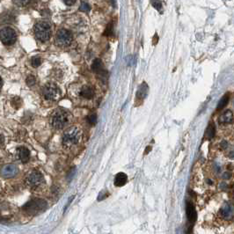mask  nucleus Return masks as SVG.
<instances>
[{
	"label": "nucleus",
	"instance_id": "9",
	"mask_svg": "<svg viewBox=\"0 0 234 234\" xmlns=\"http://www.w3.org/2000/svg\"><path fill=\"white\" fill-rule=\"evenodd\" d=\"M218 215L222 219L226 220V221L232 220V218H233V206H232V204L230 203V202H225L222 205L221 209H219Z\"/></svg>",
	"mask_w": 234,
	"mask_h": 234
},
{
	"label": "nucleus",
	"instance_id": "21",
	"mask_svg": "<svg viewBox=\"0 0 234 234\" xmlns=\"http://www.w3.org/2000/svg\"><path fill=\"white\" fill-rule=\"evenodd\" d=\"M150 3L152 5V6L156 10H158L159 12H161L163 9V5H162V2L160 0H150Z\"/></svg>",
	"mask_w": 234,
	"mask_h": 234
},
{
	"label": "nucleus",
	"instance_id": "3",
	"mask_svg": "<svg viewBox=\"0 0 234 234\" xmlns=\"http://www.w3.org/2000/svg\"><path fill=\"white\" fill-rule=\"evenodd\" d=\"M69 121V115L64 109L58 108L55 110L50 117V123L57 129H64Z\"/></svg>",
	"mask_w": 234,
	"mask_h": 234
},
{
	"label": "nucleus",
	"instance_id": "17",
	"mask_svg": "<svg viewBox=\"0 0 234 234\" xmlns=\"http://www.w3.org/2000/svg\"><path fill=\"white\" fill-rule=\"evenodd\" d=\"M92 70L93 72L97 74H102L104 73V67L103 64L100 59H95L92 64Z\"/></svg>",
	"mask_w": 234,
	"mask_h": 234
},
{
	"label": "nucleus",
	"instance_id": "16",
	"mask_svg": "<svg viewBox=\"0 0 234 234\" xmlns=\"http://www.w3.org/2000/svg\"><path fill=\"white\" fill-rule=\"evenodd\" d=\"M14 20H15V16H14L12 13L9 12H3V13L0 15V23H1V24L12 23Z\"/></svg>",
	"mask_w": 234,
	"mask_h": 234
},
{
	"label": "nucleus",
	"instance_id": "28",
	"mask_svg": "<svg viewBox=\"0 0 234 234\" xmlns=\"http://www.w3.org/2000/svg\"><path fill=\"white\" fill-rule=\"evenodd\" d=\"M64 2L67 5H72L75 4L76 0H64Z\"/></svg>",
	"mask_w": 234,
	"mask_h": 234
},
{
	"label": "nucleus",
	"instance_id": "24",
	"mask_svg": "<svg viewBox=\"0 0 234 234\" xmlns=\"http://www.w3.org/2000/svg\"><path fill=\"white\" fill-rule=\"evenodd\" d=\"M90 10H91L90 5H89L87 3H85V2H84L83 1V2L81 3L80 7H79V11H80V12H88Z\"/></svg>",
	"mask_w": 234,
	"mask_h": 234
},
{
	"label": "nucleus",
	"instance_id": "13",
	"mask_svg": "<svg viewBox=\"0 0 234 234\" xmlns=\"http://www.w3.org/2000/svg\"><path fill=\"white\" fill-rule=\"evenodd\" d=\"M219 122L220 124H230L233 122V113L232 110L228 109L225 110L221 116L219 117Z\"/></svg>",
	"mask_w": 234,
	"mask_h": 234
},
{
	"label": "nucleus",
	"instance_id": "6",
	"mask_svg": "<svg viewBox=\"0 0 234 234\" xmlns=\"http://www.w3.org/2000/svg\"><path fill=\"white\" fill-rule=\"evenodd\" d=\"M17 40V33L11 27H4L0 30V41L5 45H12Z\"/></svg>",
	"mask_w": 234,
	"mask_h": 234
},
{
	"label": "nucleus",
	"instance_id": "15",
	"mask_svg": "<svg viewBox=\"0 0 234 234\" xmlns=\"http://www.w3.org/2000/svg\"><path fill=\"white\" fill-rule=\"evenodd\" d=\"M128 181V176L124 173H119L115 177L114 184L115 187H122L124 186Z\"/></svg>",
	"mask_w": 234,
	"mask_h": 234
},
{
	"label": "nucleus",
	"instance_id": "10",
	"mask_svg": "<svg viewBox=\"0 0 234 234\" xmlns=\"http://www.w3.org/2000/svg\"><path fill=\"white\" fill-rule=\"evenodd\" d=\"M18 174V168L13 164H9L2 168L1 174L5 178H11L13 177Z\"/></svg>",
	"mask_w": 234,
	"mask_h": 234
},
{
	"label": "nucleus",
	"instance_id": "25",
	"mask_svg": "<svg viewBox=\"0 0 234 234\" xmlns=\"http://www.w3.org/2000/svg\"><path fill=\"white\" fill-rule=\"evenodd\" d=\"M87 122L91 124V125H94L97 122V115L95 114H92L89 115L87 117Z\"/></svg>",
	"mask_w": 234,
	"mask_h": 234
},
{
	"label": "nucleus",
	"instance_id": "30",
	"mask_svg": "<svg viewBox=\"0 0 234 234\" xmlns=\"http://www.w3.org/2000/svg\"><path fill=\"white\" fill-rule=\"evenodd\" d=\"M5 143V138L2 135H0V145H2Z\"/></svg>",
	"mask_w": 234,
	"mask_h": 234
},
{
	"label": "nucleus",
	"instance_id": "12",
	"mask_svg": "<svg viewBox=\"0 0 234 234\" xmlns=\"http://www.w3.org/2000/svg\"><path fill=\"white\" fill-rule=\"evenodd\" d=\"M187 217L191 225H193L196 221V218H197L195 208H194L193 202H190V201H188L187 203Z\"/></svg>",
	"mask_w": 234,
	"mask_h": 234
},
{
	"label": "nucleus",
	"instance_id": "14",
	"mask_svg": "<svg viewBox=\"0 0 234 234\" xmlns=\"http://www.w3.org/2000/svg\"><path fill=\"white\" fill-rule=\"evenodd\" d=\"M80 96H82L86 100H92L94 96V91H93L92 87L89 86V85L83 86L80 90Z\"/></svg>",
	"mask_w": 234,
	"mask_h": 234
},
{
	"label": "nucleus",
	"instance_id": "8",
	"mask_svg": "<svg viewBox=\"0 0 234 234\" xmlns=\"http://www.w3.org/2000/svg\"><path fill=\"white\" fill-rule=\"evenodd\" d=\"M73 40V36L71 31L67 29H60L56 36L57 44L60 47L69 46Z\"/></svg>",
	"mask_w": 234,
	"mask_h": 234
},
{
	"label": "nucleus",
	"instance_id": "19",
	"mask_svg": "<svg viewBox=\"0 0 234 234\" xmlns=\"http://www.w3.org/2000/svg\"><path fill=\"white\" fill-rule=\"evenodd\" d=\"M214 136H215V125H213L212 123H209L205 133V137L208 140H210L214 137Z\"/></svg>",
	"mask_w": 234,
	"mask_h": 234
},
{
	"label": "nucleus",
	"instance_id": "29",
	"mask_svg": "<svg viewBox=\"0 0 234 234\" xmlns=\"http://www.w3.org/2000/svg\"><path fill=\"white\" fill-rule=\"evenodd\" d=\"M231 177H232V174H230L229 172H225V173L223 174V179H225V180L231 178Z\"/></svg>",
	"mask_w": 234,
	"mask_h": 234
},
{
	"label": "nucleus",
	"instance_id": "31",
	"mask_svg": "<svg viewBox=\"0 0 234 234\" xmlns=\"http://www.w3.org/2000/svg\"><path fill=\"white\" fill-rule=\"evenodd\" d=\"M111 2H112L113 6H114V7H115V6H116V0H111Z\"/></svg>",
	"mask_w": 234,
	"mask_h": 234
},
{
	"label": "nucleus",
	"instance_id": "5",
	"mask_svg": "<svg viewBox=\"0 0 234 234\" xmlns=\"http://www.w3.org/2000/svg\"><path fill=\"white\" fill-rule=\"evenodd\" d=\"M42 95L45 100H56L61 96V91L56 84L49 83L44 85L42 90Z\"/></svg>",
	"mask_w": 234,
	"mask_h": 234
},
{
	"label": "nucleus",
	"instance_id": "11",
	"mask_svg": "<svg viewBox=\"0 0 234 234\" xmlns=\"http://www.w3.org/2000/svg\"><path fill=\"white\" fill-rule=\"evenodd\" d=\"M16 156L19 161H21L22 163H26L30 158V151L27 148L21 146L17 148Z\"/></svg>",
	"mask_w": 234,
	"mask_h": 234
},
{
	"label": "nucleus",
	"instance_id": "4",
	"mask_svg": "<svg viewBox=\"0 0 234 234\" xmlns=\"http://www.w3.org/2000/svg\"><path fill=\"white\" fill-rule=\"evenodd\" d=\"M81 130L77 127H71L67 129L63 136V144L65 147H71L75 145L81 139Z\"/></svg>",
	"mask_w": 234,
	"mask_h": 234
},
{
	"label": "nucleus",
	"instance_id": "1",
	"mask_svg": "<svg viewBox=\"0 0 234 234\" xmlns=\"http://www.w3.org/2000/svg\"><path fill=\"white\" fill-rule=\"evenodd\" d=\"M35 37L40 42H48L51 37V25L48 21H40L36 23L33 27Z\"/></svg>",
	"mask_w": 234,
	"mask_h": 234
},
{
	"label": "nucleus",
	"instance_id": "2",
	"mask_svg": "<svg viewBox=\"0 0 234 234\" xmlns=\"http://www.w3.org/2000/svg\"><path fill=\"white\" fill-rule=\"evenodd\" d=\"M47 201L43 199H33L29 201L23 206L22 209L25 211L26 214L29 215H38L41 212H43L47 209Z\"/></svg>",
	"mask_w": 234,
	"mask_h": 234
},
{
	"label": "nucleus",
	"instance_id": "32",
	"mask_svg": "<svg viewBox=\"0 0 234 234\" xmlns=\"http://www.w3.org/2000/svg\"><path fill=\"white\" fill-rule=\"evenodd\" d=\"M2 85H3V81H2V78L0 77V90L2 88Z\"/></svg>",
	"mask_w": 234,
	"mask_h": 234
},
{
	"label": "nucleus",
	"instance_id": "20",
	"mask_svg": "<svg viewBox=\"0 0 234 234\" xmlns=\"http://www.w3.org/2000/svg\"><path fill=\"white\" fill-rule=\"evenodd\" d=\"M229 99H230V93H226L225 95L219 101V103H218V105H217V110H221V109H223L225 107L226 105L228 104V102H229Z\"/></svg>",
	"mask_w": 234,
	"mask_h": 234
},
{
	"label": "nucleus",
	"instance_id": "18",
	"mask_svg": "<svg viewBox=\"0 0 234 234\" xmlns=\"http://www.w3.org/2000/svg\"><path fill=\"white\" fill-rule=\"evenodd\" d=\"M148 85H147V84L146 83H143L140 86H139V89H138V91L136 92V98L138 99V100H143L145 97H146V95H147V93H148Z\"/></svg>",
	"mask_w": 234,
	"mask_h": 234
},
{
	"label": "nucleus",
	"instance_id": "22",
	"mask_svg": "<svg viewBox=\"0 0 234 234\" xmlns=\"http://www.w3.org/2000/svg\"><path fill=\"white\" fill-rule=\"evenodd\" d=\"M41 64H42V59L40 58V57H34L31 60V64L34 68L39 67L41 65Z\"/></svg>",
	"mask_w": 234,
	"mask_h": 234
},
{
	"label": "nucleus",
	"instance_id": "23",
	"mask_svg": "<svg viewBox=\"0 0 234 234\" xmlns=\"http://www.w3.org/2000/svg\"><path fill=\"white\" fill-rule=\"evenodd\" d=\"M26 84L28 86H33V84L36 83V77L33 75H29L26 77Z\"/></svg>",
	"mask_w": 234,
	"mask_h": 234
},
{
	"label": "nucleus",
	"instance_id": "7",
	"mask_svg": "<svg viewBox=\"0 0 234 234\" xmlns=\"http://www.w3.org/2000/svg\"><path fill=\"white\" fill-rule=\"evenodd\" d=\"M43 181H44V177L42 175V174L36 170L32 171L26 179V183L31 188H37L43 183Z\"/></svg>",
	"mask_w": 234,
	"mask_h": 234
},
{
	"label": "nucleus",
	"instance_id": "26",
	"mask_svg": "<svg viewBox=\"0 0 234 234\" xmlns=\"http://www.w3.org/2000/svg\"><path fill=\"white\" fill-rule=\"evenodd\" d=\"M13 1L19 6H26L30 2V0H13Z\"/></svg>",
	"mask_w": 234,
	"mask_h": 234
},
{
	"label": "nucleus",
	"instance_id": "27",
	"mask_svg": "<svg viewBox=\"0 0 234 234\" xmlns=\"http://www.w3.org/2000/svg\"><path fill=\"white\" fill-rule=\"evenodd\" d=\"M229 147V143H228V142H226V141H222V142L220 143V148L222 149V150H226L227 148Z\"/></svg>",
	"mask_w": 234,
	"mask_h": 234
}]
</instances>
